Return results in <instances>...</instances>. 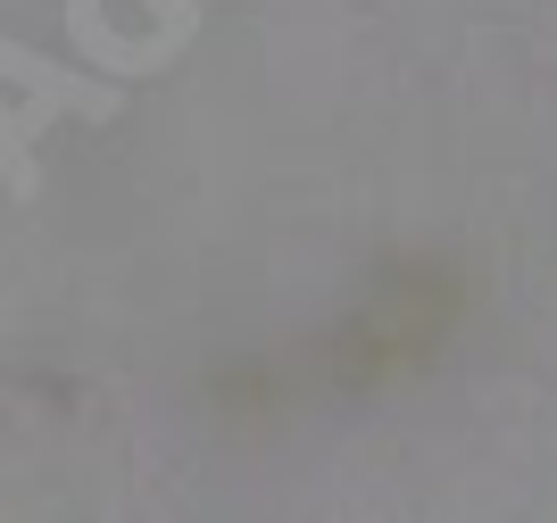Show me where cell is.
Masks as SVG:
<instances>
[{
	"instance_id": "cell-1",
	"label": "cell",
	"mask_w": 557,
	"mask_h": 523,
	"mask_svg": "<svg viewBox=\"0 0 557 523\" xmlns=\"http://www.w3.org/2000/svg\"><path fill=\"white\" fill-rule=\"evenodd\" d=\"M125 109V84L116 75H67L59 59H34L0 34V183H9V200H34L42 191V150L34 141L59 125V116H100Z\"/></svg>"
},
{
	"instance_id": "cell-2",
	"label": "cell",
	"mask_w": 557,
	"mask_h": 523,
	"mask_svg": "<svg viewBox=\"0 0 557 523\" xmlns=\"http://www.w3.org/2000/svg\"><path fill=\"white\" fill-rule=\"evenodd\" d=\"M191 34H200V0H67V42L116 84L166 67Z\"/></svg>"
}]
</instances>
